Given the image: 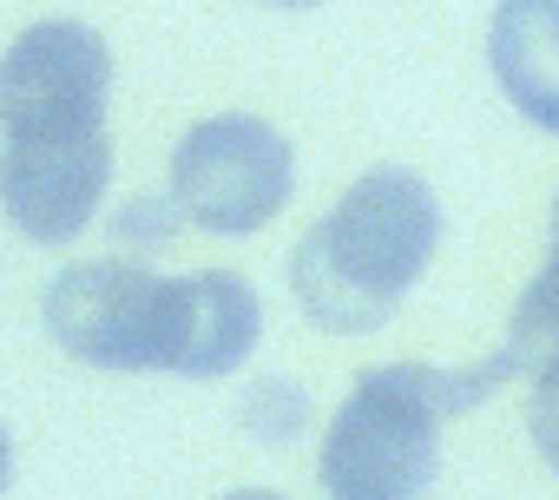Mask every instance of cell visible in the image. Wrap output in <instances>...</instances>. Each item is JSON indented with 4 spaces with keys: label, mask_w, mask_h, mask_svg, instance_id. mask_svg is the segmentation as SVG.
Segmentation results:
<instances>
[{
    "label": "cell",
    "mask_w": 559,
    "mask_h": 500,
    "mask_svg": "<svg viewBox=\"0 0 559 500\" xmlns=\"http://www.w3.org/2000/svg\"><path fill=\"white\" fill-rule=\"evenodd\" d=\"M435 243H441V204L428 178L376 165L290 250L297 310L330 336H369L421 284Z\"/></svg>",
    "instance_id": "cell-1"
},
{
    "label": "cell",
    "mask_w": 559,
    "mask_h": 500,
    "mask_svg": "<svg viewBox=\"0 0 559 500\" xmlns=\"http://www.w3.org/2000/svg\"><path fill=\"white\" fill-rule=\"evenodd\" d=\"M513 376H520V356L507 343L480 369H428V362L369 369L323 428V454H317L323 493L330 500H421L441 474V428Z\"/></svg>",
    "instance_id": "cell-2"
},
{
    "label": "cell",
    "mask_w": 559,
    "mask_h": 500,
    "mask_svg": "<svg viewBox=\"0 0 559 500\" xmlns=\"http://www.w3.org/2000/svg\"><path fill=\"white\" fill-rule=\"evenodd\" d=\"M290 184H297L290 139L263 126L257 112L198 119L171 152V204L185 211V224L217 230V237L263 230L290 204Z\"/></svg>",
    "instance_id": "cell-3"
},
{
    "label": "cell",
    "mask_w": 559,
    "mask_h": 500,
    "mask_svg": "<svg viewBox=\"0 0 559 500\" xmlns=\"http://www.w3.org/2000/svg\"><path fill=\"white\" fill-rule=\"evenodd\" d=\"M178 317V277H152L126 258L67 264L47 290V330L93 369H165Z\"/></svg>",
    "instance_id": "cell-4"
},
{
    "label": "cell",
    "mask_w": 559,
    "mask_h": 500,
    "mask_svg": "<svg viewBox=\"0 0 559 500\" xmlns=\"http://www.w3.org/2000/svg\"><path fill=\"white\" fill-rule=\"evenodd\" d=\"M112 184L106 126H8L0 132V204L34 243H67L93 224Z\"/></svg>",
    "instance_id": "cell-5"
},
{
    "label": "cell",
    "mask_w": 559,
    "mask_h": 500,
    "mask_svg": "<svg viewBox=\"0 0 559 500\" xmlns=\"http://www.w3.org/2000/svg\"><path fill=\"white\" fill-rule=\"evenodd\" d=\"M112 53L86 21H34L0 60V132L8 126H106Z\"/></svg>",
    "instance_id": "cell-6"
},
{
    "label": "cell",
    "mask_w": 559,
    "mask_h": 500,
    "mask_svg": "<svg viewBox=\"0 0 559 500\" xmlns=\"http://www.w3.org/2000/svg\"><path fill=\"white\" fill-rule=\"evenodd\" d=\"M257 330H263V303H257V290L237 271L178 277V317H171L165 369L191 376V382H217L257 349Z\"/></svg>",
    "instance_id": "cell-7"
},
{
    "label": "cell",
    "mask_w": 559,
    "mask_h": 500,
    "mask_svg": "<svg viewBox=\"0 0 559 500\" xmlns=\"http://www.w3.org/2000/svg\"><path fill=\"white\" fill-rule=\"evenodd\" d=\"M487 67L526 126L559 132V0H500L487 27Z\"/></svg>",
    "instance_id": "cell-8"
},
{
    "label": "cell",
    "mask_w": 559,
    "mask_h": 500,
    "mask_svg": "<svg viewBox=\"0 0 559 500\" xmlns=\"http://www.w3.org/2000/svg\"><path fill=\"white\" fill-rule=\"evenodd\" d=\"M507 349L520 356V369H546L559 362V250H552V264L520 290L513 317H507Z\"/></svg>",
    "instance_id": "cell-9"
},
{
    "label": "cell",
    "mask_w": 559,
    "mask_h": 500,
    "mask_svg": "<svg viewBox=\"0 0 559 500\" xmlns=\"http://www.w3.org/2000/svg\"><path fill=\"white\" fill-rule=\"evenodd\" d=\"M526 441L539 448V461L559 474V362H546L533 376V395H526Z\"/></svg>",
    "instance_id": "cell-10"
},
{
    "label": "cell",
    "mask_w": 559,
    "mask_h": 500,
    "mask_svg": "<svg viewBox=\"0 0 559 500\" xmlns=\"http://www.w3.org/2000/svg\"><path fill=\"white\" fill-rule=\"evenodd\" d=\"M224 500H276V493H263V487H237V493H224Z\"/></svg>",
    "instance_id": "cell-11"
},
{
    "label": "cell",
    "mask_w": 559,
    "mask_h": 500,
    "mask_svg": "<svg viewBox=\"0 0 559 500\" xmlns=\"http://www.w3.org/2000/svg\"><path fill=\"white\" fill-rule=\"evenodd\" d=\"M263 8H317V0H263Z\"/></svg>",
    "instance_id": "cell-12"
},
{
    "label": "cell",
    "mask_w": 559,
    "mask_h": 500,
    "mask_svg": "<svg viewBox=\"0 0 559 500\" xmlns=\"http://www.w3.org/2000/svg\"><path fill=\"white\" fill-rule=\"evenodd\" d=\"M552 250H559V198H552Z\"/></svg>",
    "instance_id": "cell-13"
}]
</instances>
